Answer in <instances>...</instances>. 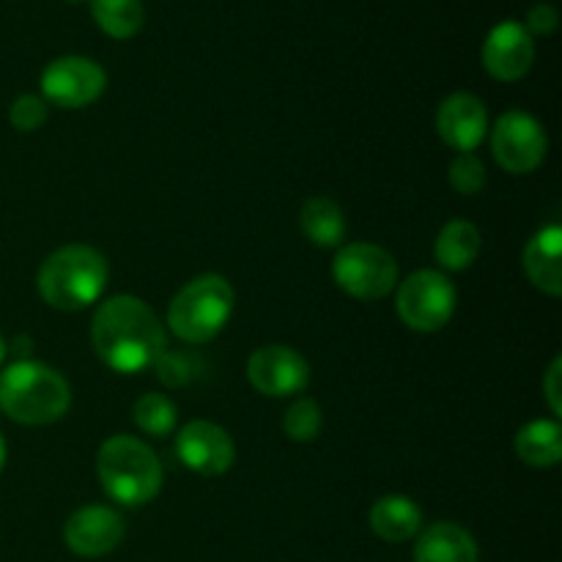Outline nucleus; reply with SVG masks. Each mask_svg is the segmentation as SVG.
I'll use <instances>...</instances> for the list:
<instances>
[{
	"label": "nucleus",
	"instance_id": "obj_1",
	"mask_svg": "<svg viewBox=\"0 0 562 562\" xmlns=\"http://www.w3.org/2000/svg\"><path fill=\"white\" fill-rule=\"evenodd\" d=\"M93 349L115 373H140L159 360L165 327L157 313L137 296H113L93 316Z\"/></svg>",
	"mask_w": 562,
	"mask_h": 562
},
{
	"label": "nucleus",
	"instance_id": "obj_2",
	"mask_svg": "<svg viewBox=\"0 0 562 562\" xmlns=\"http://www.w3.org/2000/svg\"><path fill=\"white\" fill-rule=\"evenodd\" d=\"M71 393L55 368L20 360L0 373V412L22 426H49L69 412Z\"/></svg>",
	"mask_w": 562,
	"mask_h": 562
},
{
	"label": "nucleus",
	"instance_id": "obj_3",
	"mask_svg": "<svg viewBox=\"0 0 562 562\" xmlns=\"http://www.w3.org/2000/svg\"><path fill=\"white\" fill-rule=\"evenodd\" d=\"M97 475L104 494L124 508L151 503L162 488V464L146 442L135 437H110L99 448Z\"/></svg>",
	"mask_w": 562,
	"mask_h": 562
},
{
	"label": "nucleus",
	"instance_id": "obj_4",
	"mask_svg": "<svg viewBox=\"0 0 562 562\" xmlns=\"http://www.w3.org/2000/svg\"><path fill=\"white\" fill-rule=\"evenodd\" d=\"M36 285L42 300L55 311H82L108 289V261L93 247H60L42 263Z\"/></svg>",
	"mask_w": 562,
	"mask_h": 562
},
{
	"label": "nucleus",
	"instance_id": "obj_5",
	"mask_svg": "<svg viewBox=\"0 0 562 562\" xmlns=\"http://www.w3.org/2000/svg\"><path fill=\"white\" fill-rule=\"evenodd\" d=\"M234 289L220 274H201L173 296L168 327L184 344H209L223 333L234 313Z\"/></svg>",
	"mask_w": 562,
	"mask_h": 562
},
{
	"label": "nucleus",
	"instance_id": "obj_6",
	"mask_svg": "<svg viewBox=\"0 0 562 562\" xmlns=\"http://www.w3.org/2000/svg\"><path fill=\"white\" fill-rule=\"evenodd\" d=\"M335 283L355 300H384L398 283V263L384 247L355 241L335 256Z\"/></svg>",
	"mask_w": 562,
	"mask_h": 562
},
{
	"label": "nucleus",
	"instance_id": "obj_7",
	"mask_svg": "<svg viewBox=\"0 0 562 562\" xmlns=\"http://www.w3.org/2000/svg\"><path fill=\"white\" fill-rule=\"evenodd\" d=\"M456 313V289L442 272L420 269L398 289V316L415 333H439Z\"/></svg>",
	"mask_w": 562,
	"mask_h": 562
},
{
	"label": "nucleus",
	"instance_id": "obj_8",
	"mask_svg": "<svg viewBox=\"0 0 562 562\" xmlns=\"http://www.w3.org/2000/svg\"><path fill=\"white\" fill-rule=\"evenodd\" d=\"M492 151L499 168L508 173H532L547 159L549 137L541 121L521 110H508L499 115L492 130Z\"/></svg>",
	"mask_w": 562,
	"mask_h": 562
},
{
	"label": "nucleus",
	"instance_id": "obj_9",
	"mask_svg": "<svg viewBox=\"0 0 562 562\" xmlns=\"http://www.w3.org/2000/svg\"><path fill=\"white\" fill-rule=\"evenodd\" d=\"M108 86V75L91 58L66 55L53 60L42 75V93L47 102L64 110H80L97 102Z\"/></svg>",
	"mask_w": 562,
	"mask_h": 562
},
{
	"label": "nucleus",
	"instance_id": "obj_10",
	"mask_svg": "<svg viewBox=\"0 0 562 562\" xmlns=\"http://www.w3.org/2000/svg\"><path fill=\"white\" fill-rule=\"evenodd\" d=\"M247 379L267 398H291L307 387L311 368L291 346H261L247 360Z\"/></svg>",
	"mask_w": 562,
	"mask_h": 562
},
{
	"label": "nucleus",
	"instance_id": "obj_11",
	"mask_svg": "<svg viewBox=\"0 0 562 562\" xmlns=\"http://www.w3.org/2000/svg\"><path fill=\"white\" fill-rule=\"evenodd\" d=\"M176 459L195 475H225L236 459L234 439L217 423L195 420L181 428L179 437H176Z\"/></svg>",
	"mask_w": 562,
	"mask_h": 562
},
{
	"label": "nucleus",
	"instance_id": "obj_12",
	"mask_svg": "<svg viewBox=\"0 0 562 562\" xmlns=\"http://www.w3.org/2000/svg\"><path fill=\"white\" fill-rule=\"evenodd\" d=\"M66 547L77 558H104L124 541V519L113 508L104 505H88L69 516L64 527Z\"/></svg>",
	"mask_w": 562,
	"mask_h": 562
},
{
	"label": "nucleus",
	"instance_id": "obj_13",
	"mask_svg": "<svg viewBox=\"0 0 562 562\" xmlns=\"http://www.w3.org/2000/svg\"><path fill=\"white\" fill-rule=\"evenodd\" d=\"M532 60H536V44L525 25L508 20L492 27L483 44V66L494 80H521L530 71Z\"/></svg>",
	"mask_w": 562,
	"mask_h": 562
},
{
	"label": "nucleus",
	"instance_id": "obj_14",
	"mask_svg": "<svg viewBox=\"0 0 562 562\" xmlns=\"http://www.w3.org/2000/svg\"><path fill=\"white\" fill-rule=\"evenodd\" d=\"M439 137L459 154H472L488 132L486 104L472 93H453L439 104Z\"/></svg>",
	"mask_w": 562,
	"mask_h": 562
},
{
	"label": "nucleus",
	"instance_id": "obj_15",
	"mask_svg": "<svg viewBox=\"0 0 562 562\" xmlns=\"http://www.w3.org/2000/svg\"><path fill=\"white\" fill-rule=\"evenodd\" d=\"M525 272L538 291L562 294V228L547 225L525 247Z\"/></svg>",
	"mask_w": 562,
	"mask_h": 562
},
{
	"label": "nucleus",
	"instance_id": "obj_16",
	"mask_svg": "<svg viewBox=\"0 0 562 562\" xmlns=\"http://www.w3.org/2000/svg\"><path fill=\"white\" fill-rule=\"evenodd\" d=\"M481 552L470 532L453 521L431 525L415 547V562H477Z\"/></svg>",
	"mask_w": 562,
	"mask_h": 562
},
{
	"label": "nucleus",
	"instance_id": "obj_17",
	"mask_svg": "<svg viewBox=\"0 0 562 562\" xmlns=\"http://www.w3.org/2000/svg\"><path fill=\"white\" fill-rule=\"evenodd\" d=\"M368 521L376 538L387 543H404L423 530V510L417 508L415 499L387 494L373 503Z\"/></svg>",
	"mask_w": 562,
	"mask_h": 562
},
{
	"label": "nucleus",
	"instance_id": "obj_18",
	"mask_svg": "<svg viewBox=\"0 0 562 562\" xmlns=\"http://www.w3.org/2000/svg\"><path fill=\"white\" fill-rule=\"evenodd\" d=\"M477 252H481V231L467 220H450L437 236L434 245V256H437L439 267L448 272H464L475 263Z\"/></svg>",
	"mask_w": 562,
	"mask_h": 562
},
{
	"label": "nucleus",
	"instance_id": "obj_19",
	"mask_svg": "<svg viewBox=\"0 0 562 562\" xmlns=\"http://www.w3.org/2000/svg\"><path fill=\"white\" fill-rule=\"evenodd\" d=\"M516 456L525 464L547 470L562 461V428L552 420H532L516 434Z\"/></svg>",
	"mask_w": 562,
	"mask_h": 562
},
{
	"label": "nucleus",
	"instance_id": "obj_20",
	"mask_svg": "<svg viewBox=\"0 0 562 562\" xmlns=\"http://www.w3.org/2000/svg\"><path fill=\"white\" fill-rule=\"evenodd\" d=\"M302 234L316 247H338L346 236V217L329 198H311L300 212Z\"/></svg>",
	"mask_w": 562,
	"mask_h": 562
},
{
	"label": "nucleus",
	"instance_id": "obj_21",
	"mask_svg": "<svg viewBox=\"0 0 562 562\" xmlns=\"http://www.w3.org/2000/svg\"><path fill=\"white\" fill-rule=\"evenodd\" d=\"M97 25L113 38H132L146 22L140 0H88Z\"/></svg>",
	"mask_w": 562,
	"mask_h": 562
},
{
	"label": "nucleus",
	"instance_id": "obj_22",
	"mask_svg": "<svg viewBox=\"0 0 562 562\" xmlns=\"http://www.w3.org/2000/svg\"><path fill=\"white\" fill-rule=\"evenodd\" d=\"M132 415H135V426L154 439L170 437L176 428V420H179L173 401L159 393L140 395Z\"/></svg>",
	"mask_w": 562,
	"mask_h": 562
},
{
	"label": "nucleus",
	"instance_id": "obj_23",
	"mask_svg": "<svg viewBox=\"0 0 562 562\" xmlns=\"http://www.w3.org/2000/svg\"><path fill=\"white\" fill-rule=\"evenodd\" d=\"M322 409L316 401L300 398L289 406L283 417V431L291 442H313L322 434Z\"/></svg>",
	"mask_w": 562,
	"mask_h": 562
},
{
	"label": "nucleus",
	"instance_id": "obj_24",
	"mask_svg": "<svg viewBox=\"0 0 562 562\" xmlns=\"http://www.w3.org/2000/svg\"><path fill=\"white\" fill-rule=\"evenodd\" d=\"M450 184L461 195H477L486 187V168H483V162L475 154H459L450 162Z\"/></svg>",
	"mask_w": 562,
	"mask_h": 562
},
{
	"label": "nucleus",
	"instance_id": "obj_25",
	"mask_svg": "<svg viewBox=\"0 0 562 562\" xmlns=\"http://www.w3.org/2000/svg\"><path fill=\"white\" fill-rule=\"evenodd\" d=\"M9 121L16 132H36L42 130L44 121H47V102L42 97H33V93H25V97L14 99L9 108Z\"/></svg>",
	"mask_w": 562,
	"mask_h": 562
},
{
	"label": "nucleus",
	"instance_id": "obj_26",
	"mask_svg": "<svg viewBox=\"0 0 562 562\" xmlns=\"http://www.w3.org/2000/svg\"><path fill=\"white\" fill-rule=\"evenodd\" d=\"M154 368H157V376L162 379L165 384H170V387H179V384H184L187 379H190V362H187L181 355H173V351L168 349L159 355V360L154 362Z\"/></svg>",
	"mask_w": 562,
	"mask_h": 562
},
{
	"label": "nucleus",
	"instance_id": "obj_27",
	"mask_svg": "<svg viewBox=\"0 0 562 562\" xmlns=\"http://www.w3.org/2000/svg\"><path fill=\"white\" fill-rule=\"evenodd\" d=\"M558 27V11L549 3H538L530 9V16H527V31L541 33V36H549Z\"/></svg>",
	"mask_w": 562,
	"mask_h": 562
},
{
	"label": "nucleus",
	"instance_id": "obj_28",
	"mask_svg": "<svg viewBox=\"0 0 562 562\" xmlns=\"http://www.w3.org/2000/svg\"><path fill=\"white\" fill-rule=\"evenodd\" d=\"M560 376H562V360L552 362V368H549L547 379H543V393H547V401H549V409L554 412V415H560L562 412V384H560Z\"/></svg>",
	"mask_w": 562,
	"mask_h": 562
},
{
	"label": "nucleus",
	"instance_id": "obj_29",
	"mask_svg": "<svg viewBox=\"0 0 562 562\" xmlns=\"http://www.w3.org/2000/svg\"><path fill=\"white\" fill-rule=\"evenodd\" d=\"M5 351H9V346H5L3 335H0V366H3V360H5Z\"/></svg>",
	"mask_w": 562,
	"mask_h": 562
},
{
	"label": "nucleus",
	"instance_id": "obj_30",
	"mask_svg": "<svg viewBox=\"0 0 562 562\" xmlns=\"http://www.w3.org/2000/svg\"><path fill=\"white\" fill-rule=\"evenodd\" d=\"M3 464H5V442L3 437H0V470H3Z\"/></svg>",
	"mask_w": 562,
	"mask_h": 562
},
{
	"label": "nucleus",
	"instance_id": "obj_31",
	"mask_svg": "<svg viewBox=\"0 0 562 562\" xmlns=\"http://www.w3.org/2000/svg\"><path fill=\"white\" fill-rule=\"evenodd\" d=\"M69 3H86V0H69Z\"/></svg>",
	"mask_w": 562,
	"mask_h": 562
}]
</instances>
